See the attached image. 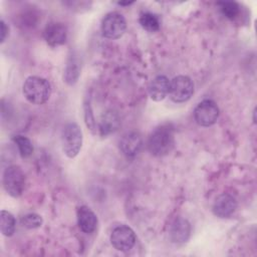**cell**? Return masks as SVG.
<instances>
[{
    "label": "cell",
    "instance_id": "obj_1",
    "mask_svg": "<svg viewBox=\"0 0 257 257\" xmlns=\"http://www.w3.org/2000/svg\"><path fill=\"white\" fill-rule=\"evenodd\" d=\"M175 144L174 130L170 124H162L156 127L150 135L148 149L153 156L162 157L169 154Z\"/></svg>",
    "mask_w": 257,
    "mask_h": 257
},
{
    "label": "cell",
    "instance_id": "obj_2",
    "mask_svg": "<svg viewBox=\"0 0 257 257\" xmlns=\"http://www.w3.org/2000/svg\"><path fill=\"white\" fill-rule=\"evenodd\" d=\"M22 92L24 97L33 104L45 103L51 94V85L49 81L40 76H29L25 79Z\"/></svg>",
    "mask_w": 257,
    "mask_h": 257
},
{
    "label": "cell",
    "instance_id": "obj_3",
    "mask_svg": "<svg viewBox=\"0 0 257 257\" xmlns=\"http://www.w3.org/2000/svg\"><path fill=\"white\" fill-rule=\"evenodd\" d=\"M82 146V132L79 125L73 121L67 122L61 132V147L68 158L78 155Z\"/></svg>",
    "mask_w": 257,
    "mask_h": 257
},
{
    "label": "cell",
    "instance_id": "obj_4",
    "mask_svg": "<svg viewBox=\"0 0 257 257\" xmlns=\"http://www.w3.org/2000/svg\"><path fill=\"white\" fill-rule=\"evenodd\" d=\"M3 186L11 197L22 195L25 188V175L20 167L13 165L5 169L3 174Z\"/></svg>",
    "mask_w": 257,
    "mask_h": 257
},
{
    "label": "cell",
    "instance_id": "obj_5",
    "mask_svg": "<svg viewBox=\"0 0 257 257\" xmlns=\"http://www.w3.org/2000/svg\"><path fill=\"white\" fill-rule=\"evenodd\" d=\"M194 93V82L187 75H178L170 81L169 95L174 102H185Z\"/></svg>",
    "mask_w": 257,
    "mask_h": 257
},
{
    "label": "cell",
    "instance_id": "obj_6",
    "mask_svg": "<svg viewBox=\"0 0 257 257\" xmlns=\"http://www.w3.org/2000/svg\"><path fill=\"white\" fill-rule=\"evenodd\" d=\"M126 29V21L118 12H110L106 14L101 21L102 35L109 39H117L124 33Z\"/></svg>",
    "mask_w": 257,
    "mask_h": 257
},
{
    "label": "cell",
    "instance_id": "obj_7",
    "mask_svg": "<svg viewBox=\"0 0 257 257\" xmlns=\"http://www.w3.org/2000/svg\"><path fill=\"white\" fill-rule=\"evenodd\" d=\"M219 107L211 99L202 100L194 109V118L201 126H210L214 124L219 117Z\"/></svg>",
    "mask_w": 257,
    "mask_h": 257
},
{
    "label": "cell",
    "instance_id": "obj_8",
    "mask_svg": "<svg viewBox=\"0 0 257 257\" xmlns=\"http://www.w3.org/2000/svg\"><path fill=\"white\" fill-rule=\"evenodd\" d=\"M137 241L134 230L126 225L115 227L110 234V243L114 249L121 252H127L135 246Z\"/></svg>",
    "mask_w": 257,
    "mask_h": 257
},
{
    "label": "cell",
    "instance_id": "obj_9",
    "mask_svg": "<svg viewBox=\"0 0 257 257\" xmlns=\"http://www.w3.org/2000/svg\"><path fill=\"white\" fill-rule=\"evenodd\" d=\"M43 37L48 45L57 47L66 42L67 28L63 23L50 22L43 30Z\"/></svg>",
    "mask_w": 257,
    "mask_h": 257
},
{
    "label": "cell",
    "instance_id": "obj_10",
    "mask_svg": "<svg viewBox=\"0 0 257 257\" xmlns=\"http://www.w3.org/2000/svg\"><path fill=\"white\" fill-rule=\"evenodd\" d=\"M119 150L127 158H134L137 156L142 147L143 140L142 137L136 132H128L124 134L119 140Z\"/></svg>",
    "mask_w": 257,
    "mask_h": 257
},
{
    "label": "cell",
    "instance_id": "obj_11",
    "mask_svg": "<svg viewBox=\"0 0 257 257\" xmlns=\"http://www.w3.org/2000/svg\"><path fill=\"white\" fill-rule=\"evenodd\" d=\"M170 239L173 243L183 244L188 241L191 235V225L183 217H177L170 226Z\"/></svg>",
    "mask_w": 257,
    "mask_h": 257
},
{
    "label": "cell",
    "instance_id": "obj_12",
    "mask_svg": "<svg viewBox=\"0 0 257 257\" xmlns=\"http://www.w3.org/2000/svg\"><path fill=\"white\" fill-rule=\"evenodd\" d=\"M237 208L236 199L230 194L219 195L213 204V213L220 218L230 217Z\"/></svg>",
    "mask_w": 257,
    "mask_h": 257
},
{
    "label": "cell",
    "instance_id": "obj_13",
    "mask_svg": "<svg viewBox=\"0 0 257 257\" xmlns=\"http://www.w3.org/2000/svg\"><path fill=\"white\" fill-rule=\"evenodd\" d=\"M77 223L82 232L90 234L96 229L97 217L89 207L80 206L77 209Z\"/></svg>",
    "mask_w": 257,
    "mask_h": 257
},
{
    "label": "cell",
    "instance_id": "obj_14",
    "mask_svg": "<svg viewBox=\"0 0 257 257\" xmlns=\"http://www.w3.org/2000/svg\"><path fill=\"white\" fill-rule=\"evenodd\" d=\"M170 79L165 75L156 76L149 85V94L155 101H162L170 91Z\"/></svg>",
    "mask_w": 257,
    "mask_h": 257
},
{
    "label": "cell",
    "instance_id": "obj_15",
    "mask_svg": "<svg viewBox=\"0 0 257 257\" xmlns=\"http://www.w3.org/2000/svg\"><path fill=\"white\" fill-rule=\"evenodd\" d=\"M119 126V117L116 112L112 110L106 111L97 126V131L101 136H107L114 133Z\"/></svg>",
    "mask_w": 257,
    "mask_h": 257
},
{
    "label": "cell",
    "instance_id": "obj_16",
    "mask_svg": "<svg viewBox=\"0 0 257 257\" xmlns=\"http://www.w3.org/2000/svg\"><path fill=\"white\" fill-rule=\"evenodd\" d=\"M79 74H80V68H79V64L76 57L73 54L69 55L66 62L65 70H64V81L70 85L74 84L77 81Z\"/></svg>",
    "mask_w": 257,
    "mask_h": 257
},
{
    "label": "cell",
    "instance_id": "obj_17",
    "mask_svg": "<svg viewBox=\"0 0 257 257\" xmlns=\"http://www.w3.org/2000/svg\"><path fill=\"white\" fill-rule=\"evenodd\" d=\"M139 22L141 26L149 32H156L161 27V21L159 17L152 12H142L140 14Z\"/></svg>",
    "mask_w": 257,
    "mask_h": 257
},
{
    "label": "cell",
    "instance_id": "obj_18",
    "mask_svg": "<svg viewBox=\"0 0 257 257\" xmlns=\"http://www.w3.org/2000/svg\"><path fill=\"white\" fill-rule=\"evenodd\" d=\"M0 220H1V232L4 236H12L14 231H15V227H16V220L14 218V216L5 210L1 211L0 214Z\"/></svg>",
    "mask_w": 257,
    "mask_h": 257
},
{
    "label": "cell",
    "instance_id": "obj_19",
    "mask_svg": "<svg viewBox=\"0 0 257 257\" xmlns=\"http://www.w3.org/2000/svg\"><path fill=\"white\" fill-rule=\"evenodd\" d=\"M13 142L16 144L19 154L22 158H28L32 155L34 148L31 141L28 138L21 135H17L13 137Z\"/></svg>",
    "mask_w": 257,
    "mask_h": 257
},
{
    "label": "cell",
    "instance_id": "obj_20",
    "mask_svg": "<svg viewBox=\"0 0 257 257\" xmlns=\"http://www.w3.org/2000/svg\"><path fill=\"white\" fill-rule=\"evenodd\" d=\"M218 5L220 7L222 14L230 20L236 19L240 14V6L237 2L225 1V2H219Z\"/></svg>",
    "mask_w": 257,
    "mask_h": 257
},
{
    "label": "cell",
    "instance_id": "obj_21",
    "mask_svg": "<svg viewBox=\"0 0 257 257\" xmlns=\"http://www.w3.org/2000/svg\"><path fill=\"white\" fill-rule=\"evenodd\" d=\"M42 222H43V220H42L41 216L38 214H35V213L25 214L20 219L21 225L27 229L38 228L42 225Z\"/></svg>",
    "mask_w": 257,
    "mask_h": 257
},
{
    "label": "cell",
    "instance_id": "obj_22",
    "mask_svg": "<svg viewBox=\"0 0 257 257\" xmlns=\"http://www.w3.org/2000/svg\"><path fill=\"white\" fill-rule=\"evenodd\" d=\"M83 109H84V120H85V124L86 126L93 133L96 134L97 131V124L92 112V108L90 105V101L89 100H85L84 101V105H83Z\"/></svg>",
    "mask_w": 257,
    "mask_h": 257
},
{
    "label": "cell",
    "instance_id": "obj_23",
    "mask_svg": "<svg viewBox=\"0 0 257 257\" xmlns=\"http://www.w3.org/2000/svg\"><path fill=\"white\" fill-rule=\"evenodd\" d=\"M64 4L68 7L71 8L73 10L77 9L78 11L81 10V8H89V4H91L90 2H84V1H68V2H64Z\"/></svg>",
    "mask_w": 257,
    "mask_h": 257
},
{
    "label": "cell",
    "instance_id": "obj_24",
    "mask_svg": "<svg viewBox=\"0 0 257 257\" xmlns=\"http://www.w3.org/2000/svg\"><path fill=\"white\" fill-rule=\"evenodd\" d=\"M0 26H1V43H3L6 39V36H7V33H8V26L6 25V23L4 22V20H1L0 21Z\"/></svg>",
    "mask_w": 257,
    "mask_h": 257
},
{
    "label": "cell",
    "instance_id": "obj_25",
    "mask_svg": "<svg viewBox=\"0 0 257 257\" xmlns=\"http://www.w3.org/2000/svg\"><path fill=\"white\" fill-rule=\"evenodd\" d=\"M134 2H118V5H121V6H127V5H131L133 4Z\"/></svg>",
    "mask_w": 257,
    "mask_h": 257
}]
</instances>
